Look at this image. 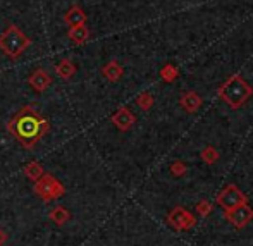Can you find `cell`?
<instances>
[{
    "instance_id": "cell-15",
    "label": "cell",
    "mask_w": 253,
    "mask_h": 246,
    "mask_svg": "<svg viewBox=\"0 0 253 246\" xmlns=\"http://www.w3.org/2000/svg\"><path fill=\"white\" fill-rule=\"evenodd\" d=\"M198 103H200V100H198V97L195 93H190V95H186V97L183 98V105L188 107V110H190V112H193L195 107H197Z\"/></svg>"
},
{
    "instance_id": "cell-4",
    "label": "cell",
    "mask_w": 253,
    "mask_h": 246,
    "mask_svg": "<svg viewBox=\"0 0 253 246\" xmlns=\"http://www.w3.org/2000/svg\"><path fill=\"white\" fill-rule=\"evenodd\" d=\"M252 95V88L248 86L247 81H243L241 78L234 76L229 81H226L222 88H220V97L224 98V102H227L231 107H240L241 103L247 102V98Z\"/></svg>"
},
{
    "instance_id": "cell-14",
    "label": "cell",
    "mask_w": 253,
    "mask_h": 246,
    "mask_svg": "<svg viewBox=\"0 0 253 246\" xmlns=\"http://www.w3.org/2000/svg\"><path fill=\"white\" fill-rule=\"evenodd\" d=\"M231 210H233V212H231V219H233V222L238 224V226L245 224L252 217V210L248 208V206H245V205H238V206H234V208H231Z\"/></svg>"
},
{
    "instance_id": "cell-2",
    "label": "cell",
    "mask_w": 253,
    "mask_h": 246,
    "mask_svg": "<svg viewBox=\"0 0 253 246\" xmlns=\"http://www.w3.org/2000/svg\"><path fill=\"white\" fill-rule=\"evenodd\" d=\"M30 45H31L30 37H26L21 31V28H17L16 24H9L5 28V31H2V35H0V50L10 60H16Z\"/></svg>"
},
{
    "instance_id": "cell-5",
    "label": "cell",
    "mask_w": 253,
    "mask_h": 246,
    "mask_svg": "<svg viewBox=\"0 0 253 246\" xmlns=\"http://www.w3.org/2000/svg\"><path fill=\"white\" fill-rule=\"evenodd\" d=\"M52 83H53L52 76L45 69H35L33 73L28 76V84H30L37 93L47 91L48 88L52 86Z\"/></svg>"
},
{
    "instance_id": "cell-13",
    "label": "cell",
    "mask_w": 253,
    "mask_h": 246,
    "mask_svg": "<svg viewBox=\"0 0 253 246\" xmlns=\"http://www.w3.org/2000/svg\"><path fill=\"white\" fill-rule=\"evenodd\" d=\"M23 172L30 181H37L45 174V169H43V165H42L40 162H37V160H31L30 164H26V165H24Z\"/></svg>"
},
{
    "instance_id": "cell-9",
    "label": "cell",
    "mask_w": 253,
    "mask_h": 246,
    "mask_svg": "<svg viewBox=\"0 0 253 246\" xmlns=\"http://www.w3.org/2000/svg\"><path fill=\"white\" fill-rule=\"evenodd\" d=\"M86 19H88L86 12H84L80 5H73L66 14H64V23H66L69 28L78 26V24H86Z\"/></svg>"
},
{
    "instance_id": "cell-10",
    "label": "cell",
    "mask_w": 253,
    "mask_h": 246,
    "mask_svg": "<svg viewBox=\"0 0 253 246\" xmlns=\"http://www.w3.org/2000/svg\"><path fill=\"white\" fill-rule=\"evenodd\" d=\"M48 219L52 220L55 226H66L67 222L71 220V212L66 208V206H53L50 210V213H48Z\"/></svg>"
},
{
    "instance_id": "cell-6",
    "label": "cell",
    "mask_w": 253,
    "mask_h": 246,
    "mask_svg": "<svg viewBox=\"0 0 253 246\" xmlns=\"http://www.w3.org/2000/svg\"><path fill=\"white\" fill-rule=\"evenodd\" d=\"M110 121H112L114 126L119 131H129L134 124V116L127 107H121V109L110 117Z\"/></svg>"
},
{
    "instance_id": "cell-8",
    "label": "cell",
    "mask_w": 253,
    "mask_h": 246,
    "mask_svg": "<svg viewBox=\"0 0 253 246\" xmlns=\"http://www.w3.org/2000/svg\"><path fill=\"white\" fill-rule=\"evenodd\" d=\"M67 38L73 41L74 45H83L88 41L90 38V28L86 24H78V26H71L69 31H67Z\"/></svg>"
},
{
    "instance_id": "cell-18",
    "label": "cell",
    "mask_w": 253,
    "mask_h": 246,
    "mask_svg": "<svg viewBox=\"0 0 253 246\" xmlns=\"http://www.w3.org/2000/svg\"><path fill=\"white\" fill-rule=\"evenodd\" d=\"M7 241V233L0 227V246H3V243Z\"/></svg>"
},
{
    "instance_id": "cell-7",
    "label": "cell",
    "mask_w": 253,
    "mask_h": 246,
    "mask_svg": "<svg viewBox=\"0 0 253 246\" xmlns=\"http://www.w3.org/2000/svg\"><path fill=\"white\" fill-rule=\"evenodd\" d=\"M243 200H245V197L234 186L227 188V190L219 197L220 205H222L224 208H229V210L234 208V206H238V205H241V203H243Z\"/></svg>"
},
{
    "instance_id": "cell-17",
    "label": "cell",
    "mask_w": 253,
    "mask_h": 246,
    "mask_svg": "<svg viewBox=\"0 0 253 246\" xmlns=\"http://www.w3.org/2000/svg\"><path fill=\"white\" fill-rule=\"evenodd\" d=\"M162 76H164V78H167V80H170L172 76H176V71H174L170 66H167L166 69L162 71Z\"/></svg>"
},
{
    "instance_id": "cell-3",
    "label": "cell",
    "mask_w": 253,
    "mask_h": 246,
    "mask_svg": "<svg viewBox=\"0 0 253 246\" xmlns=\"http://www.w3.org/2000/svg\"><path fill=\"white\" fill-rule=\"evenodd\" d=\"M33 193L43 202H53V200H59L66 195V188L53 174L45 172L40 179L35 181Z\"/></svg>"
},
{
    "instance_id": "cell-11",
    "label": "cell",
    "mask_w": 253,
    "mask_h": 246,
    "mask_svg": "<svg viewBox=\"0 0 253 246\" xmlns=\"http://www.w3.org/2000/svg\"><path fill=\"white\" fill-rule=\"evenodd\" d=\"M102 74L105 76V80L116 83V81L123 76V66H121L117 60H110V62H107L105 66L102 67Z\"/></svg>"
},
{
    "instance_id": "cell-12",
    "label": "cell",
    "mask_w": 253,
    "mask_h": 246,
    "mask_svg": "<svg viewBox=\"0 0 253 246\" xmlns=\"http://www.w3.org/2000/svg\"><path fill=\"white\" fill-rule=\"evenodd\" d=\"M55 73H57V76L62 78V80H71V78L76 74V66H74V62L71 59H62L57 64Z\"/></svg>"
},
{
    "instance_id": "cell-1",
    "label": "cell",
    "mask_w": 253,
    "mask_h": 246,
    "mask_svg": "<svg viewBox=\"0 0 253 246\" xmlns=\"http://www.w3.org/2000/svg\"><path fill=\"white\" fill-rule=\"evenodd\" d=\"M50 124L38 110L24 105L7 123L9 134L24 148H33L43 136H47Z\"/></svg>"
},
{
    "instance_id": "cell-16",
    "label": "cell",
    "mask_w": 253,
    "mask_h": 246,
    "mask_svg": "<svg viewBox=\"0 0 253 246\" xmlns=\"http://www.w3.org/2000/svg\"><path fill=\"white\" fill-rule=\"evenodd\" d=\"M138 105L143 107V109H148V107L152 105V97H150V95H147V93L140 95V97H138Z\"/></svg>"
}]
</instances>
